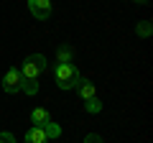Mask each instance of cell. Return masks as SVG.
I'll return each mask as SVG.
<instances>
[{
    "label": "cell",
    "mask_w": 153,
    "mask_h": 143,
    "mask_svg": "<svg viewBox=\"0 0 153 143\" xmlns=\"http://www.w3.org/2000/svg\"><path fill=\"white\" fill-rule=\"evenodd\" d=\"M135 33H138V36H143V39H148V36L153 33V26H151V21H140V23L135 26Z\"/></svg>",
    "instance_id": "cell-12"
},
{
    "label": "cell",
    "mask_w": 153,
    "mask_h": 143,
    "mask_svg": "<svg viewBox=\"0 0 153 143\" xmlns=\"http://www.w3.org/2000/svg\"><path fill=\"white\" fill-rule=\"evenodd\" d=\"M84 110H87V112H92V115L102 110V102L97 100V95H94V97H89V100H84Z\"/></svg>",
    "instance_id": "cell-11"
},
{
    "label": "cell",
    "mask_w": 153,
    "mask_h": 143,
    "mask_svg": "<svg viewBox=\"0 0 153 143\" xmlns=\"http://www.w3.org/2000/svg\"><path fill=\"white\" fill-rule=\"evenodd\" d=\"M49 120H51V115H49V110H44V107H36V110L31 112V123L36 128H41L44 123H49Z\"/></svg>",
    "instance_id": "cell-8"
},
{
    "label": "cell",
    "mask_w": 153,
    "mask_h": 143,
    "mask_svg": "<svg viewBox=\"0 0 153 143\" xmlns=\"http://www.w3.org/2000/svg\"><path fill=\"white\" fill-rule=\"evenodd\" d=\"M54 79L61 89H74L76 82L82 79V74H79V69L74 64H56L54 66Z\"/></svg>",
    "instance_id": "cell-1"
},
{
    "label": "cell",
    "mask_w": 153,
    "mask_h": 143,
    "mask_svg": "<svg viewBox=\"0 0 153 143\" xmlns=\"http://www.w3.org/2000/svg\"><path fill=\"white\" fill-rule=\"evenodd\" d=\"M3 89H5L8 95H16V92H21V69L10 66V69L5 72V77H3Z\"/></svg>",
    "instance_id": "cell-3"
},
{
    "label": "cell",
    "mask_w": 153,
    "mask_h": 143,
    "mask_svg": "<svg viewBox=\"0 0 153 143\" xmlns=\"http://www.w3.org/2000/svg\"><path fill=\"white\" fill-rule=\"evenodd\" d=\"M41 130L46 133V138H49V141H51V138H59V136H61V125H59V123H54V120L44 123V125H41Z\"/></svg>",
    "instance_id": "cell-9"
},
{
    "label": "cell",
    "mask_w": 153,
    "mask_h": 143,
    "mask_svg": "<svg viewBox=\"0 0 153 143\" xmlns=\"http://www.w3.org/2000/svg\"><path fill=\"white\" fill-rule=\"evenodd\" d=\"M46 72V59L41 54H31L23 59V66H21V74L28 79H38V74Z\"/></svg>",
    "instance_id": "cell-2"
},
{
    "label": "cell",
    "mask_w": 153,
    "mask_h": 143,
    "mask_svg": "<svg viewBox=\"0 0 153 143\" xmlns=\"http://www.w3.org/2000/svg\"><path fill=\"white\" fill-rule=\"evenodd\" d=\"M133 3H138V5H146V3H148V0H133Z\"/></svg>",
    "instance_id": "cell-15"
},
{
    "label": "cell",
    "mask_w": 153,
    "mask_h": 143,
    "mask_svg": "<svg viewBox=\"0 0 153 143\" xmlns=\"http://www.w3.org/2000/svg\"><path fill=\"white\" fill-rule=\"evenodd\" d=\"M28 10L36 16V21H46L51 16V0H28Z\"/></svg>",
    "instance_id": "cell-4"
},
{
    "label": "cell",
    "mask_w": 153,
    "mask_h": 143,
    "mask_svg": "<svg viewBox=\"0 0 153 143\" xmlns=\"http://www.w3.org/2000/svg\"><path fill=\"white\" fill-rule=\"evenodd\" d=\"M23 141H26V143H49V138H46V133L41 130V128L33 125L31 130L26 133V138H23Z\"/></svg>",
    "instance_id": "cell-7"
},
{
    "label": "cell",
    "mask_w": 153,
    "mask_h": 143,
    "mask_svg": "<svg viewBox=\"0 0 153 143\" xmlns=\"http://www.w3.org/2000/svg\"><path fill=\"white\" fill-rule=\"evenodd\" d=\"M76 89H79V95H82V100H89L97 95V89H94V84L89 82V79H79L76 82Z\"/></svg>",
    "instance_id": "cell-6"
},
{
    "label": "cell",
    "mask_w": 153,
    "mask_h": 143,
    "mask_svg": "<svg viewBox=\"0 0 153 143\" xmlns=\"http://www.w3.org/2000/svg\"><path fill=\"white\" fill-rule=\"evenodd\" d=\"M0 143H16L13 133H0Z\"/></svg>",
    "instance_id": "cell-13"
},
{
    "label": "cell",
    "mask_w": 153,
    "mask_h": 143,
    "mask_svg": "<svg viewBox=\"0 0 153 143\" xmlns=\"http://www.w3.org/2000/svg\"><path fill=\"white\" fill-rule=\"evenodd\" d=\"M56 61H59V64H71V61H74V49H71L69 44L59 46V49H56Z\"/></svg>",
    "instance_id": "cell-5"
},
{
    "label": "cell",
    "mask_w": 153,
    "mask_h": 143,
    "mask_svg": "<svg viewBox=\"0 0 153 143\" xmlns=\"http://www.w3.org/2000/svg\"><path fill=\"white\" fill-rule=\"evenodd\" d=\"M84 143H102V138H100L97 133H89V136L84 138Z\"/></svg>",
    "instance_id": "cell-14"
},
{
    "label": "cell",
    "mask_w": 153,
    "mask_h": 143,
    "mask_svg": "<svg viewBox=\"0 0 153 143\" xmlns=\"http://www.w3.org/2000/svg\"><path fill=\"white\" fill-rule=\"evenodd\" d=\"M21 92L36 95V92H38V82H36V79H28V77H23V74H21Z\"/></svg>",
    "instance_id": "cell-10"
}]
</instances>
